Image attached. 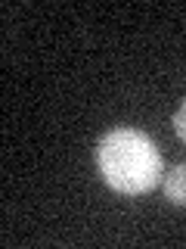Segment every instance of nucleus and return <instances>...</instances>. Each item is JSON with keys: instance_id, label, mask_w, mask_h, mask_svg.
<instances>
[{"instance_id": "obj_2", "label": "nucleus", "mask_w": 186, "mask_h": 249, "mask_svg": "<svg viewBox=\"0 0 186 249\" xmlns=\"http://www.w3.org/2000/svg\"><path fill=\"white\" fill-rule=\"evenodd\" d=\"M161 187H165V196H168L170 206H186V162L168 168Z\"/></svg>"}, {"instance_id": "obj_3", "label": "nucleus", "mask_w": 186, "mask_h": 249, "mask_svg": "<svg viewBox=\"0 0 186 249\" xmlns=\"http://www.w3.org/2000/svg\"><path fill=\"white\" fill-rule=\"evenodd\" d=\"M174 131H177V137L186 143V100L180 103V109H177V115H174Z\"/></svg>"}, {"instance_id": "obj_1", "label": "nucleus", "mask_w": 186, "mask_h": 249, "mask_svg": "<svg viewBox=\"0 0 186 249\" xmlns=\"http://www.w3.org/2000/svg\"><path fill=\"white\" fill-rule=\"evenodd\" d=\"M96 165L103 181L118 193H146L161 181V156L143 131L115 128L99 140Z\"/></svg>"}]
</instances>
